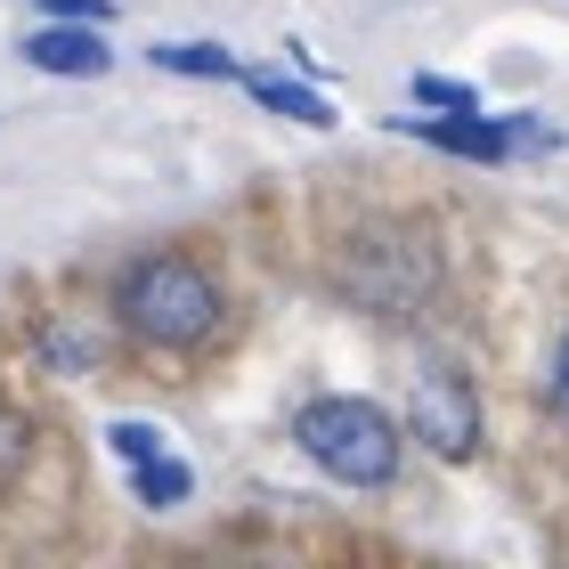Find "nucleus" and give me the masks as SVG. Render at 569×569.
<instances>
[{"label": "nucleus", "mask_w": 569, "mask_h": 569, "mask_svg": "<svg viewBox=\"0 0 569 569\" xmlns=\"http://www.w3.org/2000/svg\"><path fill=\"white\" fill-rule=\"evenodd\" d=\"M41 17H90V24H114V0H33Z\"/></svg>", "instance_id": "nucleus-15"}, {"label": "nucleus", "mask_w": 569, "mask_h": 569, "mask_svg": "<svg viewBox=\"0 0 569 569\" xmlns=\"http://www.w3.org/2000/svg\"><path fill=\"white\" fill-rule=\"evenodd\" d=\"M237 82L252 90V107H269V114H284V122H301V131H333V98L326 90H309V82H293V73H261V66H244Z\"/></svg>", "instance_id": "nucleus-8"}, {"label": "nucleus", "mask_w": 569, "mask_h": 569, "mask_svg": "<svg viewBox=\"0 0 569 569\" xmlns=\"http://www.w3.org/2000/svg\"><path fill=\"white\" fill-rule=\"evenodd\" d=\"M17 58L33 73H58V82H98V73H114V41L90 17H41Z\"/></svg>", "instance_id": "nucleus-5"}, {"label": "nucleus", "mask_w": 569, "mask_h": 569, "mask_svg": "<svg viewBox=\"0 0 569 569\" xmlns=\"http://www.w3.org/2000/svg\"><path fill=\"white\" fill-rule=\"evenodd\" d=\"M407 431H416L439 463L480 456V391L448 367V358H431V367L407 382Z\"/></svg>", "instance_id": "nucleus-4"}, {"label": "nucleus", "mask_w": 569, "mask_h": 569, "mask_svg": "<svg viewBox=\"0 0 569 569\" xmlns=\"http://www.w3.org/2000/svg\"><path fill=\"white\" fill-rule=\"evenodd\" d=\"M122 472H131V505H147V512H179V505L196 497V472H188L171 448L147 456V463H122Z\"/></svg>", "instance_id": "nucleus-10"}, {"label": "nucleus", "mask_w": 569, "mask_h": 569, "mask_svg": "<svg viewBox=\"0 0 569 569\" xmlns=\"http://www.w3.org/2000/svg\"><path fill=\"white\" fill-rule=\"evenodd\" d=\"M107 448H114L122 463H147V456H163V448H171V431H163V423H147V416H114V423H107Z\"/></svg>", "instance_id": "nucleus-12"}, {"label": "nucleus", "mask_w": 569, "mask_h": 569, "mask_svg": "<svg viewBox=\"0 0 569 569\" xmlns=\"http://www.w3.org/2000/svg\"><path fill=\"white\" fill-rule=\"evenodd\" d=\"M33 358H41L49 375H66V382H73V375H98V358H107V333H98L82 309H58V318L33 333Z\"/></svg>", "instance_id": "nucleus-7"}, {"label": "nucleus", "mask_w": 569, "mask_h": 569, "mask_svg": "<svg viewBox=\"0 0 569 569\" xmlns=\"http://www.w3.org/2000/svg\"><path fill=\"white\" fill-rule=\"evenodd\" d=\"M416 107H439V114H480V90H472V82H448V73H416Z\"/></svg>", "instance_id": "nucleus-13"}, {"label": "nucleus", "mask_w": 569, "mask_h": 569, "mask_svg": "<svg viewBox=\"0 0 569 569\" xmlns=\"http://www.w3.org/2000/svg\"><path fill=\"white\" fill-rule=\"evenodd\" d=\"M147 66L154 73H179V82H237V73H244L228 41H154Z\"/></svg>", "instance_id": "nucleus-9"}, {"label": "nucleus", "mask_w": 569, "mask_h": 569, "mask_svg": "<svg viewBox=\"0 0 569 569\" xmlns=\"http://www.w3.org/2000/svg\"><path fill=\"white\" fill-rule=\"evenodd\" d=\"M33 448H41V423L24 416L17 399H0V497H9V488L33 472Z\"/></svg>", "instance_id": "nucleus-11"}, {"label": "nucleus", "mask_w": 569, "mask_h": 569, "mask_svg": "<svg viewBox=\"0 0 569 569\" xmlns=\"http://www.w3.org/2000/svg\"><path fill=\"white\" fill-rule=\"evenodd\" d=\"M553 399L569 407V333H561V350H553Z\"/></svg>", "instance_id": "nucleus-16"}, {"label": "nucleus", "mask_w": 569, "mask_h": 569, "mask_svg": "<svg viewBox=\"0 0 569 569\" xmlns=\"http://www.w3.org/2000/svg\"><path fill=\"white\" fill-rule=\"evenodd\" d=\"M505 139H512V154H553L561 147V131L546 114H505Z\"/></svg>", "instance_id": "nucleus-14"}, {"label": "nucleus", "mask_w": 569, "mask_h": 569, "mask_svg": "<svg viewBox=\"0 0 569 569\" xmlns=\"http://www.w3.org/2000/svg\"><path fill=\"white\" fill-rule=\"evenodd\" d=\"M107 309L139 350L203 358L228 333V318H237V293H228V277L203 261V252H139V261L114 269Z\"/></svg>", "instance_id": "nucleus-1"}, {"label": "nucleus", "mask_w": 569, "mask_h": 569, "mask_svg": "<svg viewBox=\"0 0 569 569\" xmlns=\"http://www.w3.org/2000/svg\"><path fill=\"white\" fill-rule=\"evenodd\" d=\"M391 131H407V139H423V147H439V154H463V163H505L512 154V139H505V114H391Z\"/></svg>", "instance_id": "nucleus-6"}, {"label": "nucleus", "mask_w": 569, "mask_h": 569, "mask_svg": "<svg viewBox=\"0 0 569 569\" xmlns=\"http://www.w3.org/2000/svg\"><path fill=\"white\" fill-rule=\"evenodd\" d=\"M333 284H342V301L367 309V318H407V309H416L431 284H439V252H431L423 228L375 220V228H358V237L342 244Z\"/></svg>", "instance_id": "nucleus-3"}, {"label": "nucleus", "mask_w": 569, "mask_h": 569, "mask_svg": "<svg viewBox=\"0 0 569 569\" xmlns=\"http://www.w3.org/2000/svg\"><path fill=\"white\" fill-rule=\"evenodd\" d=\"M293 448L318 463L326 480H342V488H391L399 463H407L399 423L382 416L375 399H350V391L309 399L301 416H293Z\"/></svg>", "instance_id": "nucleus-2"}]
</instances>
